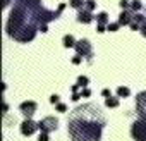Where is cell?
I'll return each instance as SVG.
<instances>
[{"mask_svg": "<svg viewBox=\"0 0 146 141\" xmlns=\"http://www.w3.org/2000/svg\"><path fill=\"white\" fill-rule=\"evenodd\" d=\"M64 7L65 5L62 4L58 11L53 12L41 5V0H17L5 24L7 35L19 43L33 41L36 31L41 29L45 33L48 29L46 24L50 21H55L64 11Z\"/></svg>", "mask_w": 146, "mask_h": 141, "instance_id": "obj_1", "label": "cell"}, {"mask_svg": "<svg viewBox=\"0 0 146 141\" xmlns=\"http://www.w3.org/2000/svg\"><path fill=\"white\" fill-rule=\"evenodd\" d=\"M107 119L98 105L86 103L69 114L67 131L72 141H100Z\"/></svg>", "mask_w": 146, "mask_h": 141, "instance_id": "obj_2", "label": "cell"}, {"mask_svg": "<svg viewBox=\"0 0 146 141\" xmlns=\"http://www.w3.org/2000/svg\"><path fill=\"white\" fill-rule=\"evenodd\" d=\"M74 48H76L78 55L86 57L88 62H93V47H91V43H90L88 40H79Z\"/></svg>", "mask_w": 146, "mask_h": 141, "instance_id": "obj_3", "label": "cell"}, {"mask_svg": "<svg viewBox=\"0 0 146 141\" xmlns=\"http://www.w3.org/2000/svg\"><path fill=\"white\" fill-rule=\"evenodd\" d=\"M131 134L136 141H146V119H139L132 124Z\"/></svg>", "mask_w": 146, "mask_h": 141, "instance_id": "obj_4", "label": "cell"}, {"mask_svg": "<svg viewBox=\"0 0 146 141\" xmlns=\"http://www.w3.org/2000/svg\"><path fill=\"white\" fill-rule=\"evenodd\" d=\"M38 126H40V131L41 132H52V131H57L58 120L55 117H45V119H41L38 122Z\"/></svg>", "mask_w": 146, "mask_h": 141, "instance_id": "obj_5", "label": "cell"}, {"mask_svg": "<svg viewBox=\"0 0 146 141\" xmlns=\"http://www.w3.org/2000/svg\"><path fill=\"white\" fill-rule=\"evenodd\" d=\"M38 129H40V126H38L33 119H26V120L21 124V132H23L24 136H31V134H35Z\"/></svg>", "mask_w": 146, "mask_h": 141, "instance_id": "obj_6", "label": "cell"}, {"mask_svg": "<svg viewBox=\"0 0 146 141\" xmlns=\"http://www.w3.org/2000/svg\"><path fill=\"white\" fill-rule=\"evenodd\" d=\"M136 108H137V114L141 119H146V91L139 93L137 98H136Z\"/></svg>", "mask_w": 146, "mask_h": 141, "instance_id": "obj_7", "label": "cell"}, {"mask_svg": "<svg viewBox=\"0 0 146 141\" xmlns=\"http://www.w3.org/2000/svg\"><path fill=\"white\" fill-rule=\"evenodd\" d=\"M19 108H21V112L26 115V119H31L33 114H35L36 108H38V105H36V102H23V103L19 105Z\"/></svg>", "mask_w": 146, "mask_h": 141, "instance_id": "obj_8", "label": "cell"}, {"mask_svg": "<svg viewBox=\"0 0 146 141\" xmlns=\"http://www.w3.org/2000/svg\"><path fill=\"white\" fill-rule=\"evenodd\" d=\"M132 19H134V12H132L131 9H125V11L119 16V21H117V23H119L120 26H127V24L132 23Z\"/></svg>", "mask_w": 146, "mask_h": 141, "instance_id": "obj_9", "label": "cell"}, {"mask_svg": "<svg viewBox=\"0 0 146 141\" xmlns=\"http://www.w3.org/2000/svg\"><path fill=\"white\" fill-rule=\"evenodd\" d=\"M93 19H95V16L91 14V11L79 9V14H78V21H79V23H83V24H90Z\"/></svg>", "mask_w": 146, "mask_h": 141, "instance_id": "obj_10", "label": "cell"}, {"mask_svg": "<svg viewBox=\"0 0 146 141\" xmlns=\"http://www.w3.org/2000/svg\"><path fill=\"white\" fill-rule=\"evenodd\" d=\"M76 40H74V36L72 35H67V36H64V47H67V48H72V47H76Z\"/></svg>", "mask_w": 146, "mask_h": 141, "instance_id": "obj_11", "label": "cell"}, {"mask_svg": "<svg viewBox=\"0 0 146 141\" xmlns=\"http://www.w3.org/2000/svg\"><path fill=\"white\" fill-rule=\"evenodd\" d=\"M96 21H98V24H107L108 23V14L107 12H100L96 16Z\"/></svg>", "mask_w": 146, "mask_h": 141, "instance_id": "obj_12", "label": "cell"}, {"mask_svg": "<svg viewBox=\"0 0 146 141\" xmlns=\"http://www.w3.org/2000/svg\"><path fill=\"white\" fill-rule=\"evenodd\" d=\"M86 4V0H70V7H74V9H83Z\"/></svg>", "mask_w": 146, "mask_h": 141, "instance_id": "obj_13", "label": "cell"}, {"mask_svg": "<svg viewBox=\"0 0 146 141\" xmlns=\"http://www.w3.org/2000/svg\"><path fill=\"white\" fill-rule=\"evenodd\" d=\"M105 105H107V107L115 108V107H119V98H112V96H110V98H107V100H105Z\"/></svg>", "mask_w": 146, "mask_h": 141, "instance_id": "obj_14", "label": "cell"}, {"mask_svg": "<svg viewBox=\"0 0 146 141\" xmlns=\"http://www.w3.org/2000/svg\"><path fill=\"white\" fill-rule=\"evenodd\" d=\"M141 9H143V4L139 2V0H134V2L131 4V11H132V12H139Z\"/></svg>", "mask_w": 146, "mask_h": 141, "instance_id": "obj_15", "label": "cell"}, {"mask_svg": "<svg viewBox=\"0 0 146 141\" xmlns=\"http://www.w3.org/2000/svg\"><path fill=\"white\" fill-rule=\"evenodd\" d=\"M129 93H131V91H129V88H125V86H120V88L117 90V95H119L120 98H122V96H129Z\"/></svg>", "mask_w": 146, "mask_h": 141, "instance_id": "obj_16", "label": "cell"}, {"mask_svg": "<svg viewBox=\"0 0 146 141\" xmlns=\"http://www.w3.org/2000/svg\"><path fill=\"white\" fill-rule=\"evenodd\" d=\"M95 5H96L95 0H86V4H84V7H83V9H86V11H93V9H95Z\"/></svg>", "mask_w": 146, "mask_h": 141, "instance_id": "obj_17", "label": "cell"}, {"mask_svg": "<svg viewBox=\"0 0 146 141\" xmlns=\"http://www.w3.org/2000/svg\"><path fill=\"white\" fill-rule=\"evenodd\" d=\"M88 81H90V79H88L86 76H79V78H78V84H79L81 88H83V86H86V84H88Z\"/></svg>", "mask_w": 146, "mask_h": 141, "instance_id": "obj_18", "label": "cell"}, {"mask_svg": "<svg viewBox=\"0 0 146 141\" xmlns=\"http://www.w3.org/2000/svg\"><path fill=\"white\" fill-rule=\"evenodd\" d=\"M119 23H108V31H117L119 29Z\"/></svg>", "mask_w": 146, "mask_h": 141, "instance_id": "obj_19", "label": "cell"}, {"mask_svg": "<svg viewBox=\"0 0 146 141\" xmlns=\"http://www.w3.org/2000/svg\"><path fill=\"white\" fill-rule=\"evenodd\" d=\"M120 7L125 11V9H131V4L127 2V0H122V2H120Z\"/></svg>", "mask_w": 146, "mask_h": 141, "instance_id": "obj_20", "label": "cell"}, {"mask_svg": "<svg viewBox=\"0 0 146 141\" xmlns=\"http://www.w3.org/2000/svg\"><path fill=\"white\" fill-rule=\"evenodd\" d=\"M38 141H48V132H41L40 138H38Z\"/></svg>", "mask_w": 146, "mask_h": 141, "instance_id": "obj_21", "label": "cell"}, {"mask_svg": "<svg viewBox=\"0 0 146 141\" xmlns=\"http://www.w3.org/2000/svg\"><path fill=\"white\" fill-rule=\"evenodd\" d=\"M139 31H141V35H143V36L146 38V21H144V23L141 24V28H139Z\"/></svg>", "mask_w": 146, "mask_h": 141, "instance_id": "obj_22", "label": "cell"}, {"mask_svg": "<svg viewBox=\"0 0 146 141\" xmlns=\"http://www.w3.org/2000/svg\"><path fill=\"white\" fill-rule=\"evenodd\" d=\"M57 110H58V112H65V110H67V107H65L64 103H57Z\"/></svg>", "mask_w": 146, "mask_h": 141, "instance_id": "obj_23", "label": "cell"}, {"mask_svg": "<svg viewBox=\"0 0 146 141\" xmlns=\"http://www.w3.org/2000/svg\"><path fill=\"white\" fill-rule=\"evenodd\" d=\"M81 60H83V59H81V55H76L74 59H72V64H81Z\"/></svg>", "mask_w": 146, "mask_h": 141, "instance_id": "obj_24", "label": "cell"}, {"mask_svg": "<svg viewBox=\"0 0 146 141\" xmlns=\"http://www.w3.org/2000/svg\"><path fill=\"white\" fill-rule=\"evenodd\" d=\"M102 95H103L105 98H110V90H108V88H105V90L102 91Z\"/></svg>", "mask_w": 146, "mask_h": 141, "instance_id": "obj_25", "label": "cell"}, {"mask_svg": "<svg viewBox=\"0 0 146 141\" xmlns=\"http://www.w3.org/2000/svg\"><path fill=\"white\" fill-rule=\"evenodd\" d=\"M50 102H52L53 105H57V103H58V96H57V95H52V98H50Z\"/></svg>", "mask_w": 146, "mask_h": 141, "instance_id": "obj_26", "label": "cell"}, {"mask_svg": "<svg viewBox=\"0 0 146 141\" xmlns=\"http://www.w3.org/2000/svg\"><path fill=\"white\" fill-rule=\"evenodd\" d=\"M90 95H91V91H90L88 88H84V90H83V96H90Z\"/></svg>", "mask_w": 146, "mask_h": 141, "instance_id": "obj_27", "label": "cell"}, {"mask_svg": "<svg viewBox=\"0 0 146 141\" xmlns=\"http://www.w3.org/2000/svg\"><path fill=\"white\" fill-rule=\"evenodd\" d=\"M79 98H81V95H79V93H74V95H72V100H74V102H78Z\"/></svg>", "mask_w": 146, "mask_h": 141, "instance_id": "obj_28", "label": "cell"}, {"mask_svg": "<svg viewBox=\"0 0 146 141\" xmlns=\"http://www.w3.org/2000/svg\"><path fill=\"white\" fill-rule=\"evenodd\" d=\"M105 31V24H98V33H103Z\"/></svg>", "mask_w": 146, "mask_h": 141, "instance_id": "obj_29", "label": "cell"}, {"mask_svg": "<svg viewBox=\"0 0 146 141\" xmlns=\"http://www.w3.org/2000/svg\"><path fill=\"white\" fill-rule=\"evenodd\" d=\"M9 4H11V0H4V7H9Z\"/></svg>", "mask_w": 146, "mask_h": 141, "instance_id": "obj_30", "label": "cell"}]
</instances>
